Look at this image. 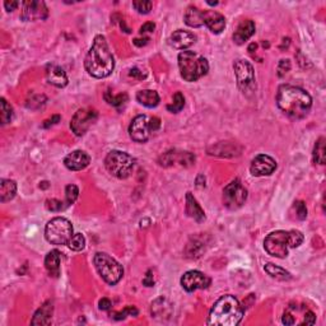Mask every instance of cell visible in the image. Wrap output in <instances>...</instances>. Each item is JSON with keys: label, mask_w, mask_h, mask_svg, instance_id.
Masks as SVG:
<instances>
[{"label": "cell", "mask_w": 326, "mask_h": 326, "mask_svg": "<svg viewBox=\"0 0 326 326\" xmlns=\"http://www.w3.org/2000/svg\"><path fill=\"white\" fill-rule=\"evenodd\" d=\"M278 107L287 116L299 120L307 116L312 107V98L304 89L299 87L283 84L277 93Z\"/></svg>", "instance_id": "cell-1"}, {"label": "cell", "mask_w": 326, "mask_h": 326, "mask_svg": "<svg viewBox=\"0 0 326 326\" xmlns=\"http://www.w3.org/2000/svg\"><path fill=\"white\" fill-rule=\"evenodd\" d=\"M84 66L89 75L102 79L110 75L115 68V60L108 49L105 36L97 34L93 40L91 49L84 60Z\"/></svg>", "instance_id": "cell-2"}, {"label": "cell", "mask_w": 326, "mask_h": 326, "mask_svg": "<svg viewBox=\"0 0 326 326\" xmlns=\"http://www.w3.org/2000/svg\"><path fill=\"white\" fill-rule=\"evenodd\" d=\"M243 317V309L231 294L221 297L212 307L206 324L210 326H236Z\"/></svg>", "instance_id": "cell-3"}, {"label": "cell", "mask_w": 326, "mask_h": 326, "mask_svg": "<svg viewBox=\"0 0 326 326\" xmlns=\"http://www.w3.org/2000/svg\"><path fill=\"white\" fill-rule=\"evenodd\" d=\"M304 237L299 231H275L269 233L264 241V247L269 255L278 259L288 256L290 248L299 247Z\"/></svg>", "instance_id": "cell-4"}, {"label": "cell", "mask_w": 326, "mask_h": 326, "mask_svg": "<svg viewBox=\"0 0 326 326\" xmlns=\"http://www.w3.org/2000/svg\"><path fill=\"white\" fill-rule=\"evenodd\" d=\"M179 68L186 82H196L209 70V63L203 55L194 51H182L179 55Z\"/></svg>", "instance_id": "cell-5"}, {"label": "cell", "mask_w": 326, "mask_h": 326, "mask_svg": "<svg viewBox=\"0 0 326 326\" xmlns=\"http://www.w3.org/2000/svg\"><path fill=\"white\" fill-rule=\"evenodd\" d=\"M98 274L107 284L115 285L120 282L124 275V269L118 261L105 253H97L93 259Z\"/></svg>", "instance_id": "cell-6"}, {"label": "cell", "mask_w": 326, "mask_h": 326, "mask_svg": "<svg viewBox=\"0 0 326 326\" xmlns=\"http://www.w3.org/2000/svg\"><path fill=\"white\" fill-rule=\"evenodd\" d=\"M105 166L112 176L118 177V179H128L134 169L135 160L125 152L111 150L106 156Z\"/></svg>", "instance_id": "cell-7"}, {"label": "cell", "mask_w": 326, "mask_h": 326, "mask_svg": "<svg viewBox=\"0 0 326 326\" xmlns=\"http://www.w3.org/2000/svg\"><path fill=\"white\" fill-rule=\"evenodd\" d=\"M73 235V226L63 217L51 219L45 228V237L52 245H68Z\"/></svg>", "instance_id": "cell-8"}, {"label": "cell", "mask_w": 326, "mask_h": 326, "mask_svg": "<svg viewBox=\"0 0 326 326\" xmlns=\"http://www.w3.org/2000/svg\"><path fill=\"white\" fill-rule=\"evenodd\" d=\"M247 199V190L240 180L229 182L223 190V204L231 210L241 208Z\"/></svg>", "instance_id": "cell-9"}, {"label": "cell", "mask_w": 326, "mask_h": 326, "mask_svg": "<svg viewBox=\"0 0 326 326\" xmlns=\"http://www.w3.org/2000/svg\"><path fill=\"white\" fill-rule=\"evenodd\" d=\"M98 113L94 108H81L75 112L70 121V128L76 137H82L96 123Z\"/></svg>", "instance_id": "cell-10"}, {"label": "cell", "mask_w": 326, "mask_h": 326, "mask_svg": "<svg viewBox=\"0 0 326 326\" xmlns=\"http://www.w3.org/2000/svg\"><path fill=\"white\" fill-rule=\"evenodd\" d=\"M238 88L242 92H248L255 86V73L253 65L246 60H237L233 65Z\"/></svg>", "instance_id": "cell-11"}, {"label": "cell", "mask_w": 326, "mask_h": 326, "mask_svg": "<svg viewBox=\"0 0 326 326\" xmlns=\"http://www.w3.org/2000/svg\"><path fill=\"white\" fill-rule=\"evenodd\" d=\"M150 118L145 115H139L132 119L130 126H129V135L134 142L145 143L150 137Z\"/></svg>", "instance_id": "cell-12"}, {"label": "cell", "mask_w": 326, "mask_h": 326, "mask_svg": "<svg viewBox=\"0 0 326 326\" xmlns=\"http://www.w3.org/2000/svg\"><path fill=\"white\" fill-rule=\"evenodd\" d=\"M49 15L46 4L44 2H37V0H27L23 2L22 12H21V20L26 22L37 20H46Z\"/></svg>", "instance_id": "cell-13"}, {"label": "cell", "mask_w": 326, "mask_h": 326, "mask_svg": "<svg viewBox=\"0 0 326 326\" xmlns=\"http://www.w3.org/2000/svg\"><path fill=\"white\" fill-rule=\"evenodd\" d=\"M210 284V278L198 270L186 272L181 278V285L186 292H195L196 290H205Z\"/></svg>", "instance_id": "cell-14"}, {"label": "cell", "mask_w": 326, "mask_h": 326, "mask_svg": "<svg viewBox=\"0 0 326 326\" xmlns=\"http://www.w3.org/2000/svg\"><path fill=\"white\" fill-rule=\"evenodd\" d=\"M275 168H277V162H275V160L266 155L256 156L250 166L251 174L256 177L269 176V175H272L273 172L275 171Z\"/></svg>", "instance_id": "cell-15"}, {"label": "cell", "mask_w": 326, "mask_h": 326, "mask_svg": "<svg viewBox=\"0 0 326 326\" xmlns=\"http://www.w3.org/2000/svg\"><path fill=\"white\" fill-rule=\"evenodd\" d=\"M89 163H91V157L84 150H74L70 155L66 156L64 160L66 168H69L70 171H81V169L88 167Z\"/></svg>", "instance_id": "cell-16"}, {"label": "cell", "mask_w": 326, "mask_h": 326, "mask_svg": "<svg viewBox=\"0 0 326 326\" xmlns=\"http://www.w3.org/2000/svg\"><path fill=\"white\" fill-rule=\"evenodd\" d=\"M196 41V36L189 31L177 30L169 36L168 42L172 47L177 50H185L187 47L193 46Z\"/></svg>", "instance_id": "cell-17"}, {"label": "cell", "mask_w": 326, "mask_h": 326, "mask_svg": "<svg viewBox=\"0 0 326 326\" xmlns=\"http://www.w3.org/2000/svg\"><path fill=\"white\" fill-rule=\"evenodd\" d=\"M204 25L213 33L218 34L226 27V18L216 10H205L203 14Z\"/></svg>", "instance_id": "cell-18"}, {"label": "cell", "mask_w": 326, "mask_h": 326, "mask_svg": "<svg viewBox=\"0 0 326 326\" xmlns=\"http://www.w3.org/2000/svg\"><path fill=\"white\" fill-rule=\"evenodd\" d=\"M254 33H255V23L250 20L242 21L233 33V41L237 45H243Z\"/></svg>", "instance_id": "cell-19"}, {"label": "cell", "mask_w": 326, "mask_h": 326, "mask_svg": "<svg viewBox=\"0 0 326 326\" xmlns=\"http://www.w3.org/2000/svg\"><path fill=\"white\" fill-rule=\"evenodd\" d=\"M46 76L49 83L57 87V88H63V87H65L68 84V76H66V73L62 66L49 65L47 66Z\"/></svg>", "instance_id": "cell-20"}, {"label": "cell", "mask_w": 326, "mask_h": 326, "mask_svg": "<svg viewBox=\"0 0 326 326\" xmlns=\"http://www.w3.org/2000/svg\"><path fill=\"white\" fill-rule=\"evenodd\" d=\"M52 312H54V304L51 301H46L34 314L32 325H50L52 319Z\"/></svg>", "instance_id": "cell-21"}, {"label": "cell", "mask_w": 326, "mask_h": 326, "mask_svg": "<svg viewBox=\"0 0 326 326\" xmlns=\"http://www.w3.org/2000/svg\"><path fill=\"white\" fill-rule=\"evenodd\" d=\"M60 265H62V254L57 250L50 251L45 258V267L50 277L57 278L60 275Z\"/></svg>", "instance_id": "cell-22"}, {"label": "cell", "mask_w": 326, "mask_h": 326, "mask_svg": "<svg viewBox=\"0 0 326 326\" xmlns=\"http://www.w3.org/2000/svg\"><path fill=\"white\" fill-rule=\"evenodd\" d=\"M186 214L199 223L205 221V213H204L200 204L198 203V200L193 196L191 193L186 194Z\"/></svg>", "instance_id": "cell-23"}, {"label": "cell", "mask_w": 326, "mask_h": 326, "mask_svg": "<svg viewBox=\"0 0 326 326\" xmlns=\"http://www.w3.org/2000/svg\"><path fill=\"white\" fill-rule=\"evenodd\" d=\"M203 14H204V10H200L199 8L194 7H189L186 9V13L184 15V20L185 23L190 27H201L204 25V20H203Z\"/></svg>", "instance_id": "cell-24"}, {"label": "cell", "mask_w": 326, "mask_h": 326, "mask_svg": "<svg viewBox=\"0 0 326 326\" xmlns=\"http://www.w3.org/2000/svg\"><path fill=\"white\" fill-rule=\"evenodd\" d=\"M137 100L140 105L145 106V107H156L160 103V96L156 91L152 89H143L137 93Z\"/></svg>", "instance_id": "cell-25"}, {"label": "cell", "mask_w": 326, "mask_h": 326, "mask_svg": "<svg viewBox=\"0 0 326 326\" xmlns=\"http://www.w3.org/2000/svg\"><path fill=\"white\" fill-rule=\"evenodd\" d=\"M17 193V184L13 180L3 179L0 182V200L2 203L12 200Z\"/></svg>", "instance_id": "cell-26"}, {"label": "cell", "mask_w": 326, "mask_h": 326, "mask_svg": "<svg viewBox=\"0 0 326 326\" xmlns=\"http://www.w3.org/2000/svg\"><path fill=\"white\" fill-rule=\"evenodd\" d=\"M172 312V306L166 298L161 297V298L156 299L152 303V314L155 317H168Z\"/></svg>", "instance_id": "cell-27"}, {"label": "cell", "mask_w": 326, "mask_h": 326, "mask_svg": "<svg viewBox=\"0 0 326 326\" xmlns=\"http://www.w3.org/2000/svg\"><path fill=\"white\" fill-rule=\"evenodd\" d=\"M265 272L267 273V274L270 275L272 278H274V279L277 280H282V282H285V280H290L291 278H292V275H291L290 272H287L285 269H283V267L278 266V265H274V264H266L264 266Z\"/></svg>", "instance_id": "cell-28"}, {"label": "cell", "mask_w": 326, "mask_h": 326, "mask_svg": "<svg viewBox=\"0 0 326 326\" xmlns=\"http://www.w3.org/2000/svg\"><path fill=\"white\" fill-rule=\"evenodd\" d=\"M314 162L319 164H325L326 155H325V138H320L316 142L314 148Z\"/></svg>", "instance_id": "cell-29"}, {"label": "cell", "mask_w": 326, "mask_h": 326, "mask_svg": "<svg viewBox=\"0 0 326 326\" xmlns=\"http://www.w3.org/2000/svg\"><path fill=\"white\" fill-rule=\"evenodd\" d=\"M0 105H2V112H0V121H2V125L10 123L13 119V108L9 103L5 101V98L0 100Z\"/></svg>", "instance_id": "cell-30"}, {"label": "cell", "mask_w": 326, "mask_h": 326, "mask_svg": "<svg viewBox=\"0 0 326 326\" xmlns=\"http://www.w3.org/2000/svg\"><path fill=\"white\" fill-rule=\"evenodd\" d=\"M105 100L107 101L110 105L115 106V107H120V106L125 105L126 103V101H128V94L121 93V94H118V96H113L110 91H107L105 93Z\"/></svg>", "instance_id": "cell-31"}, {"label": "cell", "mask_w": 326, "mask_h": 326, "mask_svg": "<svg viewBox=\"0 0 326 326\" xmlns=\"http://www.w3.org/2000/svg\"><path fill=\"white\" fill-rule=\"evenodd\" d=\"M68 246L73 251H82L84 248V246H86V238L81 233H75L68 242Z\"/></svg>", "instance_id": "cell-32"}, {"label": "cell", "mask_w": 326, "mask_h": 326, "mask_svg": "<svg viewBox=\"0 0 326 326\" xmlns=\"http://www.w3.org/2000/svg\"><path fill=\"white\" fill-rule=\"evenodd\" d=\"M184 106H185L184 94H182L181 92H177V93L174 96V101H172L171 105L167 106V110L171 111V112H174V113H176V112H180V111L184 108Z\"/></svg>", "instance_id": "cell-33"}, {"label": "cell", "mask_w": 326, "mask_h": 326, "mask_svg": "<svg viewBox=\"0 0 326 326\" xmlns=\"http://www.w3.org/2000/svg\"><path fill=\"white\" fill-rule=\"evenodd\" d=\"M78 195H79V189L78 186H75V185H68V186L65 187V205L66 208H68L69 205H71V204L75 203V200L78 199Z\"/></svg>", "instance_id": "cell-34"}, {"label": "cell", "mask_w": 326, "mask_h": 326, "mask_svg": "<svg viewBox=\"0 0 326 326\" xmlns=\"http://www.w3.org/2000/svg\"><path fill=\"white\" fill-rule=\"evenodd\" d=\"M132 7L135 8V10L140 13V14H148V13L152 10V2H148V0H137V2H132Z\"/></svg>", "instance_id": "cell-35"}, {"label": "cell", "mask_w": 326, "mask_h": 326, "mask_svg": "<svg viewBox=\"0 0 326 326\" xmlns=\"http://www.w3.org/2000/svg\"><path fill=\"white\" fill-rule=\"evenodd\" d=\"M137 315H138V310L135 309L134 306H128V307H125L123 311L115 312L112 317L115 320H123V319H125L126 316H137Z\"/></svg>", "instance_id": "cell-36"}, {"label": "cell", "mask_w": 326, "mask_h": 326, "mask_svg": "<svg viewBox=\"0 0 326 326\" xmlns=\"http://www.w3.org/2000/svg\"><path fill=\"white\" fill-rule=\"evenodd\" d=\"M46 208L51 212H62L66 209V205L65 203L57 200V199H49L46 201Z\"/></svg>", "instance_id": "cell-37"}, {"label": "cell", "mask_w": 326, "mask_h": 326, "mask_svg": "<svg viewBox=\"0 0 326 326\" xmlns=\"http://www.w3.org/2000/svg\"><path fill=\"white\" fill-rule=\"evenodd\" d=\"M294 208H296L297 217H298V219H301V221L306 219L307 208H306V204H304L303 201H296V203H294Z\"/></svg>", "instance_id": "cell-38"}, {"label": "cell", "mask_w": 326, "mask_h": 326, "mask_svg": "<svg viewBox=\"0 0 326 326\" xmlns=\"http://www.w3.org/2000/svg\"><path fill=\"white\" fill-rule=\"evenodd\" d=\"M290 69H291L290 60H288V59L280 60L279 66H278V71H279L278 74H279V76H283L285 73H288V71H290Z\"/></svg>", "instance_id": "cell-39"}, {"label": "cell", "mask_w": 326, "mask_h": 326, "mask_svg": "<svg viewBox=\"0 0 326 326\" xmlns=\"http://www.w3.org/2000/svg\"><path fill=\"white\" fill-rule=\"evenodd\" d=\"M316 322V315L312 311H307L304 314V320H303V325H314Z\"/></svg>", "instance_id": "cell-40"}, {"label": "cell", "mask_w": 326, "mask_h": 326, "mask_svg": "<svg viewBox=\"0 0 326 326\" xmlns=\"http://www.w3.org/2000/svg\"><path fill=\"white\" fill-rule=\"evenodd\" d=\"M143 284L147 285V287H153V285H155V279H153L152 270H148V272H147V274H145V278L143 279Z\"/></svg>", "instance_id": "cell-41"}, {"label": "cell", "mask_w": 326, "mask_h": 326, "mask_svg": "<svg viewBox=\"0 0 326 326\" xmlns=\"http://www.w3.org/2000/svg\"><path fill=\"white\" fill-rule=\"evenodd\" d=\"M156 28V25L153 22H147L140 27V33H147V32H153Z\"/></svg>", "instance_id": "cell-42"}, {"label": "cell", "mask_w": 326, "mask_h": 326, "mask_svg": "<svg viewBox=\"0 0 326 326\" xmlns=\"http://www.w3.org/2000/svg\"><path fill=\"white\" fill-rule=\"evenodd\" d=\"M18 5H20V3L15 2V0H7V2L4 3V7L5 9L8 10V12H13V10H15L18 8Z\"/></svg>", "instance_id": "cell-43"}, {"label": "cell", "mask_w": 326, "mask_h": 326, "mask_svg": "<svg viewBox=\"0 0 326 326\" xmlns=\"http://www.w3.org/2000/svg\"><path fill=\"white\" fill-rule=\"evenodd\" d=\"M150 130L157 131L161 128V120L158 118H150Z\"/></svg>", "instance_id": "cell-44"}, {"label": "cell", "mask_w": 326, "mask_h": 326, "mask_svg": "<svg viewBox=\"0 0 326 326\" xmlns=\"http://www.w3.org/2000/svg\"><path fill=\"white\" fill-rule=\"evenodd\" d=\"M130 76H132V78H137V79H144L145 78V74L143 73L142 70H139L138 68H134L130 70Z\"/></svg>", "instance_id": "cell-45"}, {"label": "cell", "mask_w": 326, "mask_h": 326, "mask_svg": "<svg viewBox=\"0 0 326 326\" xmlns=\"http://www.w3.org/2000/svg\"><path fill=\"white\" fill-rule=\"evenodd\" d=\"M111 306H112V303H111V301L108 298H102L100 301V309L103 310V311H107V310H110Z\"/></svg>", "instance_id": "cell-46"}, {"label": "cell", "mask_w": 326, "mask_h": 326, "mask_svg": "<svg viewBox=\"0 0 326 326\" xmlns=\"http://www.w3.org/2000/svg\"><path fill=\"white\" fill-rule=\"evenodd\" d=\"M294 319L292 315L290 314V312H285L284 315H283V324L284 325H293L294 324Z\"/></svg>", "instance_id": "cell-47"}, {"label": "cell", "mask_w": 326, "mask_h": 326, "mask_svg": "<svg viewBox=\"0 0 326 326\" xmlns=\"http://www.w3.org/2000/svg\"><path fill=\"white\" fill-rule=\"evenodd\" d=\"M60 120V116H52L51 119H50V120H46L44 123V128H49L50 125H54V124H56L57 121Z\"/></svg>", "instance_id": "cell-48"}, {"label": "cell", "mask_w": 326, "mask_h": 326, "mask_svg": "<svg viewBox=\"0 0 326 326\" xmlns=\"http://www.w3.org/2000/svg\"><path fill=\"white\" fill-rule=\"evenodd\" d=\"M148 41H149V39L148 37H145V39H135L134 40V45H137V46H144V45L148 44Z\"/></svg>", "instance_id": "cell-49"}, {"label": "cell", "mask_w": 326, "mask_h": 326, "mask_svg": "<svg viewBox=\"0 0 326 326\" xmlns=\"http://www.w3.org/2000/svg\"><path fill=\"white\" fill-rule=\"evenodd\" d=\"M254 49H256V44H253L250 47H248V51H253Z\"/></svg>", "instance_id": "cell-50"}]
</instances>
